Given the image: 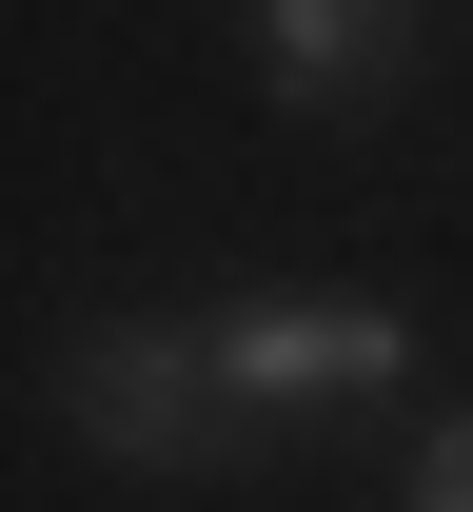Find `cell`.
Returning a JSON list of instances; mask_svg holds the SVG:
<instances>
[{"label":"cell","instance_id":"obj_1","mask_svg":"<svg viewBox=\"0 0 473 512\" xmlns=\"http://www.w3.org/2000/svg\"><path fill=\"white\" fill-rule=\"evenodd\" d=\"M60 434L119 453V473H217V434H237L217 335L198 316H99V335H60Z\"/></svg>","mask_w":473,"mask_h":512},{"label":"cell","instance_id":"obj_2","mask_svg":"<svg viewBox=\"0 0 473 512\" xmlns=\"http://www.w3.org/2000/svg\"><path fill=\"white\" fill-rule=\"evenodd\" d=\"M217 335V394L237 414H316V394H395L414 375V316H375V296H237Z\"/></svg>","mask_w":473,"mask_h":512},{"label":"cell","instance_id":"obj_3","mask_svg":"<svg viewBox=\"0 0 473 512\" xmlns=\"http://www.w3.org/2000/svg\"><path fill=\"white\" fill-rule=\"evenodd\" d=\"M414 40V0H257V79L276 99H375Z\"/></svg>","mask_w":473,"mask_h":512},{"label":"cell","instance_id":"obj_4","mask_svg":"<svg viewBox=\"0 0 473 512\" xmlns=\"http://www.w3.org/2000/svg\"><path fill=\"white\" fill-rule=\"evenodd\" d=\"M395 493H414V512H473V414H414V453H395Z\"/></svg>","mask_w":473,"mask_h":512}]
</instances>
